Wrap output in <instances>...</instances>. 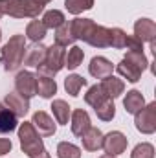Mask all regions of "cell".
I'll use <instances>...</instances> for the list:
<instances>
[{
    "mask_svg": "<svg viewBox=\"0 0 156 158\" xmlns=\"http://www.w3.org/2000/svg\"><path fill=\"white\" fill-rule=\"evenodd\" d=\"M24 55H26V39H24V35H13L7 40V44L2 48L0 61L4 64V70H7V72L17 70L22 64Z\"/></svg>",
    "mask_w": 156,
    "mask_h": 158,
    "instance_id": "1",
    "label": "cell"
},
{
    "mask_svg": "<svg viewBox=\"0 0 156 158\" xmlns=\"http://www.w3.org/2000/svg\"><path fill=\"white\" fill-rule=\"evenodd\" d=\"M44 4L37 0H0V11L15 17V19H24V17H37L42 13Z\"/></svg>",
    "mask_w": 156,
    "mask_h": 158,
    "instance_id": "2",
    "label": "cell"
},
{
    "mask_svg": "<svg viewBox=\"0 0 156 158\" xmlns=\"http://www.w3.org/2000/svg\"><path fill=\"white\" fill-rule=\"evenodd\" d=\"M18 138H20V149L24 155H28L30 158L37 156L40 151L44 149L42 138L40 134L35 131V127L31 125V121H24L18 129Z\"/></svg>",
    "mask_w": 156,
    "mask_h": 158,
    "instance_id": "3",
    "label": "cell"
},
{
    "mask_svg": "<svg viewBox=\"0 0 156 158\" xmlns=\"http://www.w3.org/2000/svg\"><path fill=\"white\" fill-rule=\"evenodd\" d=\"M64 57H66V52L63 50V46L51 44L50 48H46V57H44V63L39 66V74L53 77L64 66Z\"/></svg>",
    "mask_w": 156,
    "mask_h": 158,
    "instance_id": "4",
    "label": "cell"
},
{
    "mask_svg": "<svg viewBox=\"0 0 156 158\" xmlns=\"http://www.w3.org/2000/svg\"><path fill=\"white\" fill-rule=\"evenodd\" d=\"M136 116V129L143 134H153L156 131V103H149L147 107H143L140 112L134 114Z\"/></svg>",
    "mask_w": 156,
    "mask_h": 158,
    "instance_id": "5",
    "label": "cell"
},
{
    "mask_svg": "<svg viewBox=\"0 0 156 158\" xmlns=\"http://www.w3.org/2000/svg\"><path fill=\"white\" fill-rule=\"evenodd\" d=\"M127 143H129V140L119 131H112L107 136H103V149L107 151V155H112V156H117V155L125 153Z\"/></svg>",
    "mask_w": 156,
    "mask_h": 158,
    "instance_id": "6",
    "label": "cell"
},
{
    "mask_svg": "<svg viewBox=\"0 0 156 158\" xmlns=\"http://www.w3.org/2000/svg\"><path fill=\"white\" fill-rule=\"evenodd\" d=\"M15 88H17V92L20 96L30 99V98H33L37 94V77L31 72H28V70L18 72V76L15 79Z\"/></svg>",
    "mask_w": 156,
    "mask_h": 158,
    "instance_id": "7",
    "label": "cell"
},
{
    "mask_svg": "<svg viewBox=\"0 0 156 158\" xmlns=\"http://www.w3.org/2000/svg\"><path fill=\"white\" fill-rule=\"evenodd\" d=\"M4 105L17 116V118H24L30 110V99H26L24 96H20L18 92H11L6 96Z\"/></svg>",
    "mask_w": 156,
    "mask_h": 158,
    "instance_id": "8",
    "label": "cell"
},
{
    "mask_svg": "<svg viewBox=\"0 0 156 158\" xmlns=\"http://www.w3.org/2000/svg\"><path fill=\"white\" fill-rule=\"evenodd\" d=\"M134 37L142 42H154L156 37V24L151 19H140L134 24Z\"/></svg>",
    "mask_w": 156,
    "mask_h": 158,
    "instance_id": "9",
    "label": "cell"
},
{
    "mask_svg": "<svg viewBox=\"0 0 156 158\" xmlns=\"http://www.w3.org/2000/svg\"><path fill=\"white\" fill-rule=\"evenodd\" d=\"M31 125L39 131L40 136H53V134H55V131H57V127H55L53 119L50 118L46 112H42V110H37V112L33 114Z\"/></svg>",
    "mask_w": 156,
    "mask_h": 158,
    "instance_id": "10",
    "label": "cell"
},
{
    "mask_svg": "<svg viewBox=\"0 0 156 158\" xmlns=\"http://www.w3.org/2000/svg\"><path fill=\"white\" fill-rule=\"evenodd\" d=\"M88 72L96 79H105L109 76H112V63L109 59H105V57H94L90 61Z\"/></svg>",
    "mask_w": 156,
    "mask_h": 158,
    "instance_id": "11",
    "label": "cell"
},
{
    "mask_svg": "<svg viewBox=\"0 0 156 158\" xmlns=\"http://www.w3.org/2000/svg\"><path fill=\"white\" fill-rule=\"evenodd\" d=\"M90 127H92V125H90V116H88V112L83 110V109H76V110L72 112V132H74L76 136H83Z\"/></svg>",
    "mask_w": 156,
    "mask_h": 158,
    "instance_id": "12",
    "label": "cell"
},
{
    "mask_svg": "<svg viewBox=\"0 0 156 158\" xmlns=\"http://www.w3.org/2000/svg\"><path fill=\"white\" fill-rule=\"evenodd\" d=\"M99 86H101V90L105 92V96H107L109 99H116V98H119V96L123 94V90H125V83H123L121 79L114 77V76L105 77Z\"/></svg>",
    "mask_w": 156,
    "mask_h": 158,
    "instance_id": "13",
    "label": "cell"
},
{
    "mask_svg": "<svg viewBox=\"0 0 156 158\" xmlns=\"http://www.w3.org/2000/svg\"><path fill=\"white\" fill-rule=\"evenodd\" d=\"M81 140H83V147L86 151H97V149L103 147V132L97 127H90L81 136Z\"/></svg>",
    "mask_w": 156,
    "mask_h": 158,
    "instance_id": "14",
    "label": "cell"
},
{
    "mask_svg": "<svg viewBox=\"0 0 156 158\" xmlns=\"http://www.w3.org/2000/svg\"><path fill=\"white\" fill-rule=\"evenodd\" d=\"M86 42L92 44V46H96V48H107V46H110V30L105 28V26H97L96 24Z\"/></svg>",
    "mask_w": 156,
    "mask_h": 158,
    "instance_id": "15",
    "label": "cell"
},
{
    "mask_svg": "<svg viewBox=\"0 0 156 158\" xmlns=\"http://www.w3.org/2000/svg\"><path fill=\"white\" fill-rule=\"evenodd\" d=\"M123 105H125V110L129 114H136L140 112L143 107H145V99H143V94L140 90H130L127 92L125 99H123Z\"/></svg>",
    "mask_w": 156,
    "mask_h": 158,
    "instance_id": "16",
    "label": "cell"
},
{
    "mask_svg": "<svg viewBox=\"0 0 156 158\" xmlns=\"http://www.w3.org/2000/svg\"><path fill=\"white\" fill-rule=\"evenodd\" d=\"M35 77H37V94H40V98H44V99H50L57 92L55 79L48 77V76H42V74H37Z\"/></svg>",
    "mask_w": 156,
    "mask_h": 158,
    "instance_id": "17",
    "label": "cell"
},
{
    "mask_svg": "<svg viewBox=\"0 0 156 158\" xmlns=\"http://www.w3.org/2000/svg\"><path fill=\"white\" fill-rule=\"evenodd\" d=\"M44 57H46V46L35 42V46H31L28 50V53L24 55V61L22 63L28 64V66H37L39 68L40 64L44 63Z\"/></svg>",
    "mask_w": 156,
    "mask_h": 158,
    "instance_id": "18",
    "label": "cell"
},
{
    "mask_svg": "<svg viewBox=\"0 0 156 158\" xmlns=\"http://www.w3.org/2000/svg\"><path fill=\"white\" fill-rule=\"evenodd\" d=\"M15 129H17V116L4 103H0V134L11 132Z\"/></svg>",
    "mask_w": 156,
    "mask_h": 158,
    "instance_id": "19",
    "label": "cell"
},
{
    "mask_svg": "<svg viewBox=\"0 0 156 158\" xmlns=\"http://www.w3.org/2000/svg\"><path fill=\"white\" fill-rule=\"evenodd\" d=\"M117 72L123 76V77H127V81H130V83H138L140 77H142V68H138L136 64H132L130 61H127V59H123L119 64H117Z\"/></svg>",
    "mask_w": 156,
    "mask_h": 158,
    "instance_id": "20",
    "label": "cell"
},
{
    "mask_svg": "<svg viewBox=\"0 0 156 158\" xmlns=\"http://www.w3.org/2000/svg\"><path fill=\"white\" fill-rule=\"evenodd\" d=\"M107 99H109V98L105 96V92L101 90V86H99V85H94V86H90V88H88V92L84 94V101H86L90 107H94V109L101 107V105H103Z\"/></svg>",
    "mask_w": 156,
    "mask_h": 158,
    "instance_id": "21",
    "label": "cell"
},
{
    "mask_svg": "<svg viewBox=\"0 0 156 158\" xmlns=\"http://www.w3.org/2000/svg\"><path fill=\"white\" fill-rule=\"evenodd\" d=\"M51 110H53V116L57 119V123H61V125H66L68 123V119H70V107H68L66 101L55 99L51 103Z\"/></svg>",
    "mask_w": 156,
    "mask_h": 158,
    "instance_id": "22",
    "label": "cell"
},
{
    "mask_svg": "<svg viewBox=\"0 0 156 158\" xmlns=\"http://www.w3.org/2000/svg\"><path fill=\"white\" fill-rule=\"evenodd\" d=\"M66 22L64 19V13L59 11V9H51V11H46L44 13V19H42V24L46 28H51V30H57L59 26H63Z\"/></svg>",
    "mask_w": 156,
    "mask_h": 158,
    "instance_id": "23",
    "label": "cell"
},
{
    "mask_svg": "<svg viewBox=\"0 0 156 158\" xmlns=\"http://www.w3.org/2000/svg\"><path fill=\"white\" fill-rule=\"evenodd\" d=\"M46 26L42 24V20H31L26 28V35L28 39L33 40V42H40V40L46 37Z\"/></svg>",
    "mask_w": 156,
    "mask_h": 158,
    "instance_id": "24",
    "label": "cell"
},
{
    "mask_svg": "<svg viewBox=\"0 0 156 158\" xmlns=\"http://www.w3.org/2000/svg\"><path fill=\"white\" fill-rule=\"evenodd\" d=\"M83 59H84V52H83L79 46H72V48L68 50L66 57H64V66H66L68 70H76L79 64L83 63Z\"/></svg>",
    "mask_w": 156,
    "mask_h": 158,
    "instance_id": "25",
    "label": "cell"
},
{
    "mask_svg": "<svg viewBox=\"0 0 156 158\" xmlns=\"http://www.w3.org/2000/svg\"><path fill=\"white\" fill-rule=\"evenodd\" d=\"M86 85V79L77 76V74H72V76H68V77L64 79V88H66V92L70 94V96H79V90L83 88Z\"/></svg>",
    "mask_w": 156,
    "mask_h": 158,
    "instance_id": "26",
    "label": "cell"
},
{
    "mask_svg": "<svg viewBox=\"0 0 156 158\" xmlns=\"http://www.w3.org/2000/svg\"><path fill=\"white\" fill-rule=\"evenodd\" d=\"M74 37H72V31H70V24L68 22H64L63 26H59L57 28V31H55V44H59V46H68V44H72L74 42Z\"/></svg>",
    "mask_w": 156,
    "mask_h": 158,
    "instance_id": "27",
    "label": "cell"
},
{
    "mask_svg": "<svg viewBox=\"0 0 156 158\" xmlns=\"http://www.w3.org/2000/svg\"><path fill=\"white\" fill-rule=\"evenodd\" d=\"M57 156L59 158H81V149L70 142H61L57 145Z\"/></svg>",
    "mask_w": 156,
    "mask_h": 158,
    "instance_id": "28",
    "label": "cell"
},
{
    "mask_svg": "<svg viewBox=\"0 0 156 158\" xmlns=\"http://www.w3.org/2000/svg\"><path fill=\"white\" fill-rule=\"evenodd\" d=\"M64 6L68 9V13L72 15H79L86 9H92L94 0H64Z\"/></svg>",
    "mask_w": 156,
    "mask_h": 158,
    "instance_id": "29",
    "label": "cell"
},
{
    "mask_svg": "<svg viewBox=\"0 0 156 158\" xmlns=\"http://www.w3.org/2000/svg\"><path fill=\"white\" fill-rule=\"evenodd\" d=\"M96 114H97V118L103 119V121H110V119L116 116L114 101H112V99H107L101 107H97V109H96Z\"/></svg>",
    "mask_w": 156,
    "mask_h": 158,
    "instance_id": "30",
    "label": "cell"
},
{
    "mask_svg": "<svg viewBox=\"0 0 156 158\" xmlns=\"http://www.w3.org/2000/svg\"><path fill=\"white\" fill-rule=\"evenodd\" d=\"M127 33L119 28H112L110 30V46L116 48V50H121V48H127Z\"/></svg>",
    "mask_w": 156,
    "mask_h": 158,
    "instance_id": "31",
    "label": "cell"
},
{
    "mask_svg": "<svg viewBox=\"0 0 156 158\" xmlns=\"http://www.w3.org/2000/svg\"><path fill=\"white\" fill-rule=\"evenodd\" d=\"M125 59H127V61H130L132 64H136V66H138V68H142V70H145V68L149 66V61H147V57L143 55V52L129 50V52H127V55H125Z\"/></svg>",
    "mask_w": 156,
    "mask_h": 158,
    "instance_id": "32",
    "label": "cell"
},
{
    "mask_svg": "<svg viewBox=\"0 0 156 158\" xmlns=\"http://www.w3.org/2000/svg\"><path fill=\"white\" fill-rule=\"evenodd\" d=\"M130 158H154V147L151 143H138L130 153Z\"/></svg>",
    "mask_w": 156,
    "mask_h": 158,
    "instance_id": "33",
    "label": "cell"
},
{
    "mask_svg": "<svg viewBox=\"0 0 156 158\" xmlns=\"http://www.w3.org/2000/svg\"><path fill=\"white\" fill-rule=\"evenodd\" d=\"M11 147H13V143H11V140H6V138H0V156H4V155H7V153L11 151Z\"/></svg>",
    "mask_w": 156,
    "mask_h": 158,
    "instance_id": "34",
    "label": "cell"
},
{
    "mask_svg": "<svg viewBox=\"0 0 156 158\" xmlns=\"http://www.w3.org/2000/svg\"><path fill=\"white\" fill-rule=\"evenodd\" d=\"M33 158H51V156H50V153H48L46 149H42L39 155H37V156H33Z\"/></svg>",
    "mask_w": 156,
    "mask_h": 158,
    "instance_id": "35",
    "label": "cell"
},
{
    "mask_svg": "<svg viewBox=\"0 0 156 158\" xmlns=\"http://www.w3.org/2000/svg\"><path fill=\"white\" fill-rule=\"evenodd\" d=\"M99 158H116V156H112V155H103V156H99Z\"/></svg>",
    "mask_w": 156,
    "mask_h": 158,
    "instance_id": "36",
    "label": "cell"
},
{
    "mask_svg": "<svg viewBox=\"0 0 156 158\" xmlns=\"http://www.w3.org/2000/svg\"><path fill=\"white\" fill-rule=\"evenodd\" d=\"M37 2H40V4H44V6H46V4H48L50 0H37Z\"/></svg>",
    "mask_w": 156,
    "mask_h": 158,
    "instance_id": "37",
    "label": "cell"
},
{
    "mask_svg": "<svg viewBox=\"0 0 156 158\" xmlns=\"http://www.w3.org/2000/svg\"><path fill=\"white\" fill-rule=\"evenodd\" d=\"M2 15H4V13H2V11H0V17H2Z\"/></svg>",
    "mask_w": 156,
    "mask_h": 158,
    "instance_id": "38",
    "label": "cell"
},
{
    "mask_svg": "<svg viewBox=\"0 0 156 158\" xmlns=\"http://www.w3.org/2000/svg\"><path fill=\"white\" fill-rule=\"evenodd\" d=\"M0 39H2V35H0Z\"/></svg>",
    "mask_w": 156,
    "mask_h": 158,
    "instance_id": "39",
    "label": "cell"
}]
</instances>
